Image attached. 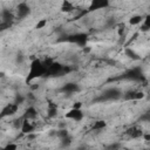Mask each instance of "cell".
<instances>
[{"instance_id":"25","label":"cell","mask_w":150,"mask_h":150,"mask_svg":"<svg viewBox=\"0 0 150 150\" xmlns=\"http://www.w3.org/2000/svg\"><path fill=\"white\" fill-rule=\"evenodd\" d=\"M59 130V132H57V137L61 139V138H64V137H67V136H69V132H68V130H67V128L66 129H57Z\"/></svg>"},{"instance_id":"27","label":"cell","mask_w":150,"mask_h":150,"mask_svg":"<svg viewBox=\"0 0 150 150\" xmlns=\"http://www.w3.org/2000/svg\"><path fill=\"white\" fill-rule=\"evenodd\" d=\"M46 25H47V20H46V19H41V20L38 21V23L35 25V28H36V29H42V28L46 27Z\"/></svg>"},{"instance_id":"31","label":"cell","mask_w":150,"mask_h":150,"mask_svg":"<svg viewBox=\"0 0 150 150\" xmlns=\"http://www.w3.org/2000/svg\"><path fill=\"white\" fill-rule=\"evenodd\" d=\"M57 132H59V130H56V129H50V130L48 131V136H49V137H57Z\"/></svg>"},{"instance_id":"24","label":"cell","mask_w":150,"mask_h":150,"mask_svg":"<svg viewBox=\"0 0 150 150\" xmlns=\"http://www.w3.org/2000/svg\"><path fill=\"white\" fill-rule=\"evenodd\" d=\"M62 11L63 12H71L73 11V5L70 2H68V1H64L62 4Z\"/></svg>"},{"instance_id":"16","label":"cell","mask_w":150,"mask_h":150,"mask_svg":"<svg viewBox=\"0 0 150 150\" xmlns=\"http://www.w3.org/2000/svg\"><path fill=\"white\" fill-rule=\"evenodd\" d=\"M1 22H7V23H11V21L14 19L12 12H9V9H2L1 11Z\"/></svg>"},{"instance_id":"2","label":"cell","mask_w":150,"mask_h":150,"mask_svg":"<svg viewBox=\"0 0 150 150\" xmlns=\"http://www.w3.org/2000/svg\"><path fill=\"white\" fill-rule=\"evenodd\" d=\"M122 97H123V93L118 88L112 87V88L105 89L102 93V95H101V97L98 100L100 101H117V100H120Z\"/></svg>"},{"instance_id":"8","label":"cell","mask_w":150,"mask_h":150,"mask_svg":"<svg viewBox=\"0 0 150 150\" xmlns=\"http://www.w3.org/2000/svg\"><path fill=\"white\" fill-rule=\"evenodd\" d=\"M66 118L73 120V121H75V122H79V121H81V120L83 118V112H82L81 109H74V108H71V109L66 114Z\"/></svg>"},{"instance_id":"38","label":"cell","mask_w":150,"mask_h":150,"mask_svg":"<svg viewBox=\"0 0 150 150\" xmlns=\"http://www.w3.org/2000/svg\"><path fill=\"white\" fill-rule=\"evenodd\" d=\"M148 57H149V60H150V53H149V56H148Z\"/></svg>"},{"instance_id":"32","label":"cell","mask_w":150,"mask_h":150,"mask_svg":"<svg viewBox=\"0 0 150 150\" xmlns=\"http://www.w3.org/2000/svg\"><path fill=\"white\" fill-rule=\"evenodd\" d=\"M38 137V135L36 134H34V132H32V134H28L27 135V139L28 141H33V139H35Z\"/></svg>"},{"instance_id":"34","label":"cell","mask_w":150,"mask_h":150,"mask_svg":"<svg viewBox=\"0 0 150 150\" xmlns=\"http://www.w3.org/2000/svg\"><path fill=\"white\" fill-rule=\"evenodd\" d=\"M57 127H59V129H66L67 128V123L63 122V121H61V122H59Z\"/></svg>"},{"instance_id":"5","label":"cell","mask_w":150,"mask_h":150,"mask_svg":"<svg viewBox=\"0 0 150 150\" xmlns=\"http://www.w3.org/2000/svg\"><path fill=\"white\" fill-rule=\"evenodd\" d=\"M63 68H64V66L61 64L60 62H53V63L48 67L47 74L50 75V76H56V75L63 73Z\"/></svg>"},{"instance_id":"19","label":"cell","mask_w":150,"mask_h":150,"mask_svg":"<svg viewBox=\"0 0 150 150\" xmlns=\"http://www.w3.org/2000/svg\"><path fill=\"white\" fill-rule=\"evenodd\" d=\"M143 20H144V18H143L142 15H134V16H131V18L129 19V25H131V26H137V25H139Z\"/></svg>"},{"instance_id":"23","label":"cell","mask_w":150,"mask_h":150,"mask_svg":"<svg viewBox=\"0 0 150 150\" xmlns=\"http://www.w3.org/2000/svg\"><path fill=\"white\" fill-rule=\"evenodd\" d=\"M25 62V55L22 53H18L15 55V63L16 64H22Z\"/></svg>"},{"instance_id":"14","label":"cell","mask_w":150,"mask_h":150,"mask_svg":"<svg viewBox=\"0 0 150 150\" xmlns=\"http://www.w3.org/2000/svg\"><path fill=\"white\" fill-rule=\"evenodd\" d=\"M57 115V105L54 102H49L47 107V116L49 118H53Z\"/></svg>"},{"instance_id":"20","label":"cell","mask_w":150,"mask_h":150,"mask_svg":"<svg viewBox=\"0 0 150 150\" xmlns=\"http://www.w3.org/2000/svg\"><path fill=\"white\" fill-rule=\"evenodd\" d=\"M141 30L142 32H146V30H150V14L146 15L143 20V25L141 26Z\"/></svg>"},{"instance_id":"29","label":"cell","mask_w":150,"mask_h":150,"mask_svg":"<svg viewBox=\"0 0 150 150\" xmlns=\"http://www.w3.org/2000/svg\"><path fill=\"white\" fill-rule=\"evenodd\" d=\"M139 121H144V122H150V110L144 112L141 117H139Z\"/></svg>"},{"instance_id":"6","label":"cell","mask_w":150,"mask_h":150,"mask_svg":"<svg viewBox=\"0 0 150 150\" xmlns=\"http://www.w3.org/2000/svg\"><path fill=\"white\" fill-rule=\"evenodd\" d=\"M16 13H18V18L19 19H25L26 16L29 15L30 13V8L28 6V4L26 2H20L16 7Z\"/></svg>"},{"instance_id":"3","label":"cell","mask_w":150,"mask_h":150,"mask_svg":"<svg viewBox=\"0 0 150 150\" xmlns=\"http://www.w3.org/2000/svg\"><path fill=\"white\" fill-rule=\"evenodd\" d=\"M67 40L73 42V43H76L79 46L86 47V43L88 41V35L84 34V33H76V34H73V35H68Z\"/></svg>"},{"instance_id":"11","label":"cell","mask_w":150,"mask_h":150,"mask_svg":"<svg viewBox=\"0 0 150 150\" xmlns=\"http://www.w3.org/2000/svg\"><path fill=\"white\" fill-rule=\"evenodd\" d=\"M110 5L109 1L107 0H94L90 2V6H89V11H94V9H101V8H104V7H108Z\"/></svg>"},{"instance_id":"22","label":"cell","mask_w":150,"mask_h":150,"mask_svg":"<svg viewBox=\"0 0 150 150\" xmlns=\"http://www.w3.org/2000/svg\"><path fill=\"white\" fill-rule=\"evenodd\" d=\"M25 100H26V97H25L23 95H21V94H16V95H15L14 103L18 104V105H20V104H22V103L25 102Z\"/></svg>"},{"instance_id":"12","label":"cell","mask_w":150,"mask_h":150,"mask_svg":"<svg viewBox=\"0 0 150 150\" xmlns=\"http://www.w3.org/2000/svg\"><path fill=\"white\" fill-rule=\"evenodd\" d=\"M21 132L25 134V135H28V134H32L34 132V125L32 124V122L29 120H26L23 118L22 120V124H21Z\"/></svg>"},{"instance_id":"36","label":"cell","mask_w":150,"mask_h":150,"mask_svg":"<svg viewBox=\"0 0 150 150\" xmlns=\"http://www.w3.org/2000/svg\"><path fill=\"white\" fill-rule=\"evenodd\" d=\"M143 138L145 141H150V134H143Z\"/></svg>"},{"instance_id":"21","label":"cell","mask_w":150,"mask_h":150,"mask_svg":"<svg viewBox=\"0 0 150 150\" xmlns=\"http://www.w3.org/2000/svg\"><path fill=\"white\" fill-rule=\"evenodd\" d=\"M71 142H73L71 136H67V137H64V138H61V145H62L63 148H68V146L71 144Z\"/></svg>"},{"instance_id":"4","label":"cell","mask_w":150,"mask_h":150,"mask_svg":"<svg viewBox=\"0 0 150 150\" xmlns=\"http://www.w3.org/2000/svg\"><path fill=\"white\" fill-rule=\"evenodd\" d=\"M144 96L145 95L143 91H137V90H128L123 94V98L127 101H138L142 100Z\"/></svg>"},{"instance_id":"15","label":"cell","mask_w":150,"mask_h":150,"mask_svg":"<svg viewBox=\"0 0 150 150\" xmlns=\"http://www.w3.org/2000/svg\"><path fill=\"white\" fill-rule=\"evenodd\" d=\"M36 116H38V111H36V109H35L34 107H28L27 110H26V112H25V115H23V118L32 121V120H35Z\"/></svg>"},{"instance_id":"35","label":"cell","mask_w":150,"mask_h":150,"mask_svg":"<svg viewBox=\"0 0 150 150\" xmlns=\"http://www.w3.org/2000/svg\"><path fill=\"white\" fill-rule=\"evenodd\" d=\"M107 25H108V26H114V25H115V19H114V18H110V19L108 20Z\"/></svg>"},{"instance_id":"9","label":"cell","mask_w":150,"mask_h":150,"mask_svg":"<svg viewBox=\"0 0 150 150\" xmlns=\"http://www.w3.org/2000/svg\"><path fill=\"white\" fill-rule=\"evenodd\" d=\"M80 86L77 83H74V82H69V83H66L62 86L61 88V91L64 93V94H74V93H77L80 91Z\"/></svg>"},{"instance_id":"10","label":"cell","mask_w":150,"mask_h":150,"mask_svg":"<svg viewBox=\"0 0 150 150\" xmlns=\"http://www.w3.org/2000/svg\"><path fill=\"white\" fill-rule=\"evenodd\" d=\"M19 109V105L15 104V103H9L7 104L6 107L2 108V111H1V117H5V116H11L13 114H15Z\"/></svg>"},{"instance_id":"33","label":"cell","mask_w":150,"mask_h":150,"mask_svg":"<svg viewBox=\"0 0 150 150\" xmlns=\"http://www.w3.org/2000/svg\"><path fill=\"white\" fill-rule=\"evenodd\" d=\"M73 108H74V109H81V108H82V102H80V101L75 102V103L73 104Z\"/></svg>"},{"instance_id":"28","label":"cell","mask_w":150,"mask_h":150,"mask_svg":"<svg viewBox=\"0 0 150 150\" xmlns=\"http://www.w3.org/2000/svg\"><path fill=\"white\" fill-rule=\"evenodd\" d=\"M18 149V145L15 143H8L6 146H4L1 150H16Z\"/></svg>"},{"instance_id":"37","label":"cell","mask_w":150,"mask_h":150,"mask_svg":"<svg viewBox=\"0 0 150 150\" xmlns=\"http://www.w3.org/2000/svg\"><path fill=\"white\" fill-rule=\"evenodd\" d=\"M90 50H91V49H90L89 47H83V52H84V53H89Z\"/></svg>"},{"instance_id":"17","label":"cell","mask_w":150,"mask_h":150,"mask_svg":"<svg viewBox=\"0 0 150 150\" xmlns=\"http://www.w3.org/2000/svg\"><path fill=\"white\" fill-rule=\"evenodd\" d=\"M107 127V122L104 121V120H97V121H95L94 122V124H93V130H96V131H98V130H103L104 128Z\"/></svg>"},{"instance_id":"26","label":"cell","mask_w":150,"mask_h":150,"mask_svg":"<svg viewBox=\"0 0 150 150\" xmlns=\"http://www.w3.org/2000/svg\"><path fill=\"white\" fill-rule=\"evenodd\" d=\"M105 150H121V144L117 143V142L111 143V144H109V145L105 148Z\"/></svg>"},{"instance_id":"18","label":"cell","mask_w":150,"mask_h":150,"mask_svg":"<svg viewBox=\"0 0 150 150\" xmlns=\"http://www.w3.org/2000/svg\"><path fill=\"white\" fill-rule=\"evenodd\" d=\"M125 54H127V56L129 57V59H131V60H134V61H138L141 57H139V55L134 50V49H131V48H127L125 49Z\"/></svg>"},{"instance_id":"1","label":"cell","mask_w":150,"mask_h":150,"mask_svg":"<svg viewBox=\"0 0 150 150\" xmlns=\"http://www.w3.org/2000/svg\"><path fill=\"white\" fill-rule=\"evenodd\" d=\"M47 74V67L45 66V63L39 60V59H34L32 62H30V66H29V71H28V75H27V79H26V82H32L33 80L38 79V77H41L42 75Z\"/></svg>"},{"instance_id":"13","label":"cell","mask_w":150,"mask_h":150,"mask_svg":"<svg viewBox=\"0 0 150 150\" xmlns=\"http://www.w3.org/2000/svg\"><path fill=\"white\" fill-rule=\"evenodd\" d=\"M127 134L131 137V138H139V137H143V131L141 128L138 127H131L130 129H128Z\"/></svg>"},{"instance_id":"7","label":"cell","mask_w":150,"mask_h":150,"mask_svg":"<svg viewBox=\"0 0 150 150\" xmlns=\"http://www.w3.org/2000/svg\"><path fill=\"white\" fill-rule=\"evenodd\" d=\"M124 77L132 80V81H142L143 80V74L138 68H132L130 70H128L124 75Z\"/></svg>"},{"instance_id":"30","label":"cell","mask_w":150,"mask_h":150,"mask_svg":"<svg viewBox=\"0 0 150 150\" xmlns=\"http://www.w3.org/2000/svg\"><path fill=\"white\" fill-rule=\"evenodd\" d=\"M124 30H125V26L122 23V25H120L118 26V29H117V33H118V35L120 36H122L123 34H124Z\"/></svg>"}]
</instances>
